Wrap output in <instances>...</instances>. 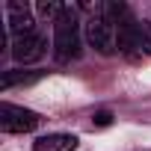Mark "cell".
<instances>
[{"label":"cell","instance_id":"6da1fadb","mask_svg":"<svg viewBox=\"0 0 151 151\" xmlns=\"http://www.w3.org/2000/svg\"><path fill=\"white\" fill-rule=\"evenodd\" d=\"M53 50L59 62H68L80 53V21L71 6H65L62 15L53 21Z\"/></svg>","mask_w":151,"mask_h":151},{"label":"cell","instance_id":"7a4b0ae2","mask_svg":"<svg viewBox=\"0 0 151 151\" xmlns=\"http://www.w3.org/2000/svg\"><path fill=\"white\" fill-rule=\"evenodd\" d=\"M86 39H89V45H92L98 53H104V56L116 53V47H119V42H116V24H113L107 15H101V12H95V15L86 21Z\"/></svg>","mask_w":151,"mask_h":151},{"label":"cell","instance_id":"3957f363","mask_svg":"<svg viewBox=\"0 0 151 151\" xmlns=\"http://www.w3.org/2000/svg\"><path fill=\"white\" fill-rule=\"evenodd\" d=\"M39 127V113L15 107L9 101L0 104V130L3 133H30Z\"/></svg>","mask_w":151,"mask_h":151},{"label":"cell","instance_id":"277c9868","mask_svg":"<svg viewBox=\"0 0 151 151\" xmlns=\"http://www.w3.org/2000/svg\"><path fill=\"white\" fill-rule=\"evenodd\" d=\"M45 47H47L45 36L42 33H30V36H21V39L12 42V56H15V62L30 65V62H36V59L45 56Z\"/></svg>","mask_w":151,"mask_h":151},{"label":"cell","instance_id":"5b68a950","mask_svg":"<svg viewBox=\"0 0 151 151\" xmlns=\"http://www.w3.org/2000/svg\"><path fill=\"white\" fill-rule=\"evenodd\" d=\"M6 24H9V33H12L15 39L36 33L33 15H30V9H27L24 3H9V6H6Z\"/></svg>","mask_w":151,"mask_h":151},{"label":"cell","instance_id":"8992f818","mask_svg":"<svg viewBox=\"0 0 151 151\" xmlns=\"http://www.w3.org/2000/svg\"><path fill=\"white\" fill-rule=\"evenodd\" d=\"M77 142L80 139L74 133H47V136H39L33 142V151H74Z\"/></svg>","mask_w":151,"mask_h":151},{"label":"cell","instance_id":"52a82bcc","mask_svg":"<svg viewBox=\"0 0 151 151\" xmlns=\"http://www.w3.org/2000/svg\"><path fill=\"white\" fill-rule=\"evenodd\" d=\"M42 77V71H21V68H12L0 77V89H12V86H21V83H36Z\"/></svg>","mask_w":151,"mask_h":151},{"label":"cell","instance_id":"ba28073f","mask_svg":"<svg viewBox=\"0 0 151 151\" xmlns=\"http://www.w3.org/2000/svg\"><path fill=\"white\" fill-rule=\"evenodd\" d=\"M139 50L151 53V21H139Z\"/></svg>","mask_w":151,"mask_h":151},{"label":"cell","instance_id":"9c48e42d","mask_svg":"<svg viewBox=\"0 0 151 151\" xmlns=\"http://www.w3.org/2000/svg\"><path fill=\"white\" fill-rule=\"evenodd\" d=\"M110 122H113V116H110L107 110H101V113H95V124H101V127H104V124H110Z\"/></svg>","mask_w":151,"mask_h":151}]
</instances>
